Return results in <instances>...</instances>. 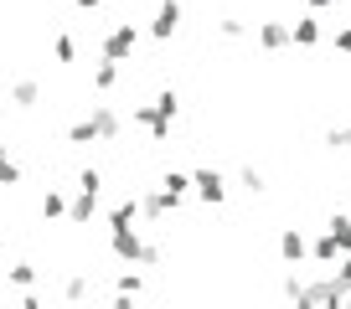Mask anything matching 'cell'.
<instances>
[{
	"instance_id": "1",
	"label": "cell",
	"mask_w": 351,
	"mask_h": 309,
	"mask_svg": "<svg viewBox=\"0 0 351 309\" xmlns=\"http://www.w3.org/2000/svg\"><path fill=\"white\" fill-rule=\"evenodd\" d=\"M134 46H140V26H134V21H114L109 36H104V46H99V57H109V62H130Z\"/></svg>"
},
{
	"instance_id": "2",
	"label": "cell",
	"mask_w": 351,
	"mask_h": 309,
	"mask_svg": "<svg viewBox=\"0 0 351 309\" xmlns=\"http://www.w3.org/2000/svg\"><path fill=\"white\" fill-rule=\"evenodd\" d=\"M191 196H197L202 206H222V201H228V176H222L217 165L191 170Z\"/></svg>"
},
{
	"instance_id": "3",
	"label": "cell",
	"mask_w": 351,
	"mask_h": 309,
	"mask_svg": "<svg viewBox=\"0 0 351 309\" xmlns=\"http://www.w3.org/2000/svg\"><path fill=\"white\" fill-rule=\"evenodd\" d=\"M140 247H145V237H140V227H134V221H130V227H109V253L114 258H119V263H140Z\"/></svg>"
},
{
	"instance_id": "4",
	"label": "cell",
	"mask_w": 351,
	"mask_h": 309,
	"mask_svg": "<svg viewBox=\"0 0 351 309\" xmlns=\"http://www.w3.org/2000/svg\"><path fill=\"white\" fill-rule=\"evenodd\" d=\"M181 0H160V5H155V21H150V36L155 42H171L176 31H181Z\"/></svg>"
},
{
	"instance_id": "5",
	"label": "cell",
	"mask_w": 351,
	"mask_h": 309,
	"mask_svg": "<svg viewBox=\"0 0 351 309\" xmlns=\"http://www.w3.org/2000/svg\"><path fill=\"white\" fill-rule=\"evenodd\" d=\"M130 119L150 134V144H165V139H171V119H160V113H155V103H134Z\"/></svg>"
},
{
	"instance_id": "6",
	"label": "cell",
	"mask_w": 351,
	"mask_h": 309,
	"mask_svg": "<svg viewBox=\"0 0 351 309\" xmlns=\"http://www.w3.org/2000/svg\"><path fill=\"white\" fill-rule=\"evenodd\" d=\"M88 124H93V134H99L104 144L119 139V129H124V119H119V109H114V103H93V109H88Z\"/></svg>"
},
{
	"instance_id": "7",
	"label": "cell",
	"mask_w": 351,
	"mask_h": 309,
	"mask_svg": "<svg viewBox=\"0 0 351 309\" xmlns=\"http://www.w3.org/2000/svg\"><path fill=\"white\" fill-rule=\"evenodd\" d=\"M320 36H326V26H320V16H300V21H289V46H320Z\"/></svg>"
},
{
	"instance_id": "8",
	"label": "cell",
	"mask_w": 351,
	"mask_h": 309,
	"mask_svg": "<svg viewBox=\"0 0 351 309\" xmlns=\"http://www.w3.org/2000/svg\"><path fill=\"white\" fill-rule=\"evenodd\" d=\"M258 52H285L289 46V21H258Z\"/></svg>"
},
{
	"instance_id": "9",
	"label": "cell",
	"mask_w": 351,
	"mask_h": 309,
	"mask_svg": "<svg viewBox=\"0 0 351 309\" xmlns=\"http://www.w3.org/2000/svg\"><path fill=\"white\" fill-rule=\"evenodd\" d=\"M305 247H310V243H305V232H300V227H285V232H279V258H285V263L300 268V263H305Z\"/></svg>"
},
{
	"instance_id": "10",
	"label": "cell",
	"mask_w": 351,
	"mask_h": 309,
	"mask_svg": "<svg viewBox=\"0 0 351 309\" xmlns=\"http://www.w3.org/2000/svg\"><path fill=\"white\" fill-rule=\"evenodd\" d=\"M171 211H176V201L165 196L160 186H155V191H145V201H140V217H145V221H165Z\"/></svg>"
},
{
	"instance_id": "11",
	"label": "cell",
	"mask_w": 351,
	"mask_h": 309,
	"mask_svg": "<svg viewBox=\"0 0 351 309\" xmlns=\"http://www.w3.org/2000/svg\"><path fill=\"white\" fill-rule=\"evenodd\" d=\"M93 211H99V191H77V196L67 201V221H73V227L93 221Z\"/></svg>"
},
{
	"instance_id": "12",
	"label": "cell",
	"mask_w": 351,
	"mask_h": 309,
	"mask_svg": "<svg viewBox=\"0 0 351 309\" xmlns=\"http://www.w3.org/2000/svg\"><path fill=\"white\" fill-rule=\"evenodd\" d=\"M160 191L181 206V201L191 196V170H165V176H160Z\"/></svg>"
},
{
	"instance_id": "13",
	"label": "cell",
	"mask_w": 351,
	"mask_h": 309,
	"mask_svg": "<svg viewBox=\"0 0 351 309\" xmlns=\"http://www.w3.org/2000/svg\"><path fill=\"white\" fill-rule=\"evenodd\" d=\"M305 258H310V263H320V268H330V263L341 258V247H336V237H330V232H320L315 243L305 247Z\"/></svg>"
},
{
	"instance_id": "14",
	"label": "cell",
	"mask_w": 351,
	"mask_h": 309,
	"mask_svg": "<svg viewBox=\"0 0 351 309\" xmlns=\"http://www.w3.org/2000/svg\"><path fill=\"white\" fill-rule=\"evenodd\" d=\"M130 221H140V201L124 196L119 206H109V227H130Z\"/></svg>"
},
{
	"instance_id": "15",
	"label": "cell",
	"mask_w": 351,
	"mask_h": 309,
	"mask_svg": "<svg viewBox=\"0 0 351 309\" xmlns=\"http://www.w3.org/2000/svg\"><path fill=\"white\" fill-rule=\"evenodd\" d=\"M326 232L336 237V247H341V253H351V217H346V211H336V217L326 221Z\"/></svg>"
},
{
	"instance_id": "16",
	"label": "cell",
	"mask_w": 351,
	"mask_h": 309,
	"mask_svg": "<svg viewBox=\"0 0 351 309\" xmlns=\"http://www.w3.org/2000/svg\"><path fill=\"white\" fill-rule=\"evenodd\" d=\"M114 83H119V62H109V57H99V67H93V88L109 93Z\"/></svg>"
},
{
	"instance_id": "17",
	"label": "cell",
	"mask_w": 351,
	"mask_h": 309,
	"mask_svg": "<svg viewBox=\"0 0 351 309\" xmlns=\"http://www.w3.org/2000/svg\"><path fill=\"white\" fill-rule=\"evenodd\" d=\"M155 113L176 124V113H181V93H176V88H160V93H155Z\"/></svg>"
},
{
	"instance_id": "18",
	"label": "cell",
	"mask_w": 351,
	"mask_h": 309,
	"mask_svg": "<svg viewBox=\"0 0 351 309\" xmlns=\"http://www.w3.org/2000/svg\"><path fill=\"white\" fill-rule=\"evenodd\" d=\"M238 186H243V191H253V196H263V191H269V180H263V170L243 165V170H238Z\"/></svg>"
},
{
	"instance_id": "19",
	"label": "cell",
	"mask_w": 351,
	"mask_h": 309,
	"mask_svg": "<svg viewBox=\"0 0 351 309\" xmlns=\"http://www.w3.org/2000/svg\"><path fill=\"white\" fill-rule=\"evenodd\" d=\"M145 294V278L140 273H119V304H130V299Z\"/></svg>"
},
{
	"instance_id": "20",
	"label": "cell",
	"mask_w": 351,
	"mask_h": 309,
	"mask_svg": "<svg viewBox=\"0 0 351 309\" xmlns=\"http://www.w3.org/2000/svg\"><path fill=\"white\" fill-rule=\"evenodd\" d=\"M11 98H16V103H21V109H32V103H36V98H42V88H36L32 77H21V83H16V88H11Z\"/></svg>"
},
{
	"instance_id": "21",
	"label": "cell",
	"mask_w": 351,
	"mask_h": 309,
	"mask_svg": "<svg viewBox=\"0 0 351 309\" xmlns=\"http://www.w3.org/2000/svg\"><path fill=\"white\" fill-rule=\"evenodd\" d=\"M67 144H77V150H83V144H99V134H93V124H88V119H77L73 129H67Z\"/></svg>"
},
{
	"instance_id": "22",
	"label": "cell",
	"mask_w": 351,
	"mask_h": 309,
	"mask_svg": "<svg viewBox=\"0 0 351 309\" xmlns=\"http://www.w3.org/2000/svg\"><path fill=\"white\" fill-rule=\"evenodd\" d=\"M217 36H222V42H243V36H248V26H243L238 16H222V21H217Z\"/></svg>"
},
{
	"instance_id": "23",
	"label": "cell",
	"mask_w": 351,
	"mask_h": 309,
	"mask_svg": "<svg viewBox=\"0 0 351 309\" xmlns=\"http://www.w3.org/2000/svg\"><path fill=\"white\" fill-rule=\"evenodd\" d=\"M42 217H47V221L67 217V196H62V191H47V201H42Z\"/></svg>"
},
{
	"instance_id": "24",
	"label": "cell",
	"mask_w": 351,
	"mask_h": 309,
	"mask_svg": "<svg viewBox=\"0 0 351 309\" xmlns=\"http://www.w3.org/2000/svg\"><path fill=\"white\" fill-rule=\"evenodd\" d=\"M52 57H57V62H77V42H73V36H57V42H52Z\"/></svg>"
},
{
	"instance_id": "25",
	"label": "cell",
	"mask_w": 351,
	"mask_h": 309,
	"mask_svg": "<svg viewBox=\"0 0 351 309\" xmlns=\"http://www.w3.org/2000/svg\"><path fill=\"white\" fill-rule=\"evenodd\" d=\"M160 263H165V247L160 243H145L140 247V268H160Z\"/></svg>"
},
{
	"instance_id": "26",
	"label": "cell",
	"mask_w": 351,
	"mask_h": 309,
	"mask_svg": "<svg viewBox=\"0 0 351 309\" xmlns=\"http://www.w3.org/2000/svg\"><path fill=\"white\" fill-rule=\"evenodd\" d=\"M326 144H330L336 154H351V129H330V134H326Z\"/></svg>"
},
{
	"instance_id": "27",
	"label": "cell",
	"mask_w": 351,
	"mask_h": 309,
	"mask_svg": "<svg viewBox=\"0 0 351 309\" xmlns=\"http://www.w3.org/2000/svg\"><path fill=\"white\" fill-rule=\"evenodd\" d=\"M77 191H104V170H93V165H88L83 176H77Z\"/></svg>"
},
{
	"instance_id": "28",
	"label": "cell",
	"mask_w": 351,
	"mask_h": 309,
	"mask_svg": "<svg viewBox=\"0 0 351 309\" xmlns=\"http://www.w3.org/2000/svg\"><path fill=\"white\" fill-rule=\"evenodd\" d=\"M32 278H36V268H32V263H16V268H11V284H21V288H26Z\"/></svg>"
},
{
	"instance_id": "29",
	"label": "cell",
	"mask_w": 351,
	"mask_h": 309,
	"mask_svg": "<svg viewBox=\"0 0 351 309\" xmlns=\"http://www.w3.org/2000/svg\"><path fill=\"white\" fill-rule=\"evenodd\" d=\"M16 180H21V170H16L11 160H5V154H0V186H16Z\"/></svg>"
},
{
	"instance_id": "30",
	"label": "cell",
	"mask_w": 351,
	"mask_h": 309,
	"mask_svg": "<svg viewBox=\"0 0 351 309\" xmlns=\"http://www.w3.org/2000/svg\"><path fill=\"white\" fill-rule=\"evenodd\" d=\"M336 52L351 57V26H336Z\"/></svg>"
},
{
	"instance_id": "31",
	"label": "cell",
	"mask_w": 351,
	"mask_h": 309,
	"mask_svg": "<svg viewBox=\"0 0 351 309\" xmlns=\"http://www.w3.org/2000/svg\"><path fill=\"white\" fill-rule=\"evenodd\" d=\"M305 5H310V11H315V16H320V11H330L336 0H305Z\"/></svg>"
},
{
	"instance_id": "32",
	"label": "cell",
	"mask_w": 351,
	"mask_h": 309,
	"mask_svg": "<svg viewBox=\"0 0 351 309\" xmlns=\"http://www.w3.org/2000/svg\"><path fill=\"white\" fill-rule=\"evenodd\" d=\"M73 5H77V11H99L104 0H73Z\"/></svg>"
},
{
	"instance_id": "33",
	"label": "cell",
	"mask_w": 351,
	"mask_h": 309,
	"mask_svg": "<svg viewBox=\"0 0 351 309\" xmlns=\"http://www.w3.org/2000/svg\"><path fill=\"white\" fill-rule=\"evenodd\" d=\"M0 109H5V98H0Z\"/></svg>"
}]
</instances>
